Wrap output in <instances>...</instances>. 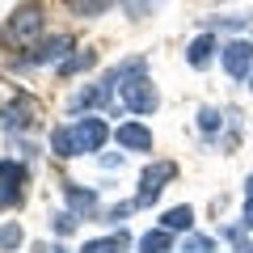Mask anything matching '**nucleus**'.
Segmentation results:
<instances>
[{
  "label": "nucleus",
  "mask_w": 253,
  "mask_h": 253,
  "mask_svg": "<svg viewBox=\"0 0 253 253\" xmlns=\"http://www.w3.org/2000/svg\"><path fill=\"white\" fill-rule=\"evenodd\" d=\"M110 81L118 84V97H123V106L131 110V114H152V110L161 106V93H156V84L148 81L144 59H126L123 68L110 72Z\"/></svg>",
  "instance_id": "nucleus-1"
},
{
  "label": "nucleus",
  "mask_w": 253,
  "mask_h": 253,
  "mask_svg": "<svg viewBox=\"0 0 253 253\" xmlns=\"http://www.w3.org/2000/svg\"><path fill=\"white\" fill-rule=\"evenodd\" d=\"M42 34V4H21L17 13L9 17V26H4V38H9V46H30L34 38Z\"/></svg>",
  "instance_id": "nucleus-2"
},
{
  "label": "nucleus",
  "mask_w": 253,
  "mask_h": 253,
  "mask_svg": "<svg viewBox=\"0 0 253 253\" xmlns=\"http://www.w3.org/2000/svg\"><path fill=\"white\" fill-rule=\"evenodd\" d=\"M26 165L17 161H0V211H13L26 203Z\"/></svg>",
  "instance_id": "nucleus-3"
},
{
  "label": "nucleus",
  "mask_w": 253,
  "mask_h": 253,
  "mask_svg": "<svg viewBox=\"0 0 253 253\" xmlns=\"http://www.w3.org/2000/svg\"><path fill=\"white\" fill-rule=\"evenodd\" d=\"M219 59H224V72L232 81H249L253 76V42L249 38H232V42L219 46Z\"/></svg>",
  "instance_id": "nucleus-4"
},
{
  "label": "nucleus",
  "mask_w": 253,
  "mask_h": 253,
  "mask_svg": "<svg viewBox=\"0 0 253 253\" xmlns=\"http://www.w3.org/2000/svg\"><path fill=\"white\" fill-rule=\"evenodd\" d=\"M173 165L169 161H156V165H148L144 169V177H139V190H135V207H152L156 199H161V190H165V181H173Z\"/></svg>",
  "instance_id": "nucleus-5"
},
{
  "label": "nucleus",
  "mask_w": 253,
  "mask_h": 253,
  "mask_svg": "<svg viewBox=\"0 0 253 253\" xmlns=\"http://www.w3.org/2000/svg\"><path fill=\"white\" fill-rule=\"evenodd\" d=\"M68 131H72L76 156H81V152H101V144L110 139V131H106V123H101V118H76Z\"/></svg>",
  "instance_id": "nucleus-6"
},
{
  "label": "nucleus",
  "mask_w": 253,
  "mask_h": 253,
  "mask_svg": "<svg viewBox=\"0 0 253 253\" xmlns=\"http://www.w3.org/2000/svg\"><path fill=\"white\" fill-rule=\"evenodd\" d=\"M114 139L126 148V152H152V131L144 123H123L114 131Z\"/></svg>",
  "instance_id": "nucleus-7"
},
{
  "label": "nucleus",
  "mask_w": 253,
  "mask_h": 253,
  "mask_svg": "<svg viewBox=\"0 0 253 253\" xmlns=\"http://www.w3.org/2000/svg\"><path fill=\"white\" fill-rule=\"evenodd\" d=\"M68 51H72V38H68V34H55L51 42H42L26 63H63V55H68Z\"/></svg>",
  "instance_id": "nucleus-8"
},
{
  "label": "nucleus",
  "mask_w": 253,
  "mask_h": 253,
  "mask_svg": "<svg viewBox=\"0 0 253 253\" xmlns=\"http://www.w3.org/2000/svg\"><path fill=\"white\" fill-rule=\"evenodd\" d=\"M114 97V81H101V84H93V89H81L72 97V110H89V106H101V101H110Z\"/></svg>",
  "instance_id": "nucleus-9"
},
{
  "label": "nucleus",
  "mask_w": 253,
  "mask_h": 253,
  "mask_svg": "<svg viewBox=\"0 0 253 253\" xmlns=\"http://www.w3.org/2000/svg\"><path fill=\"white\" fill-rule=\"evenodd\" d=\"M211 51H215V34H199L194 42H190V51H186V63L190 68H207Z\"/></svg>",
  "instance_id": "nucleus-10"
},
{
  "label": "nucleus",
  "mask_w": 253,
  "mask_h": 253,
  "mask_svg": "<svg viewBox=\"0 0 253 253\" xmlns=\"http://www.w3.org/2000/svg\"><path fill=\"white\" fill-rule=\"evenodd\" d=\"M139 253H173V236L169 228H152L139 236Z\"/></svg>",
  "instance_id": "nucleus-11"
},
{
  "label": "nucleus",
  "mask_w": 253,
  "mask_h": 253,
  "mask_svg": "<svg viewBox=\"0 0 253 253\" xmlns=\"http://www.w3.org/2000/svg\"><path fill=\"white\" fill-rule=\"evenodd\" d=\"M190 224H194V211L190 207H169L161 215V228H169V232H190Z\"/></svg>",
  "instance_id": "nucleus-12"
},
{
  "label": "nucleus",
  "mask_w": 253,
  "mask_h": 253,
  "mask_svg": "<svg viewBox=\"0 0 253 253\" xmlns=\"http://www.w3.org/2000/svg\"><path fill=\"white\" fill-rule=\"evenodd\" d=\"M63 194H68V203H72L76 211H84V215H89V211L97 207V194H93V190H81V186H72V181L63 186Z\"/></svg>",
  "instance_id": "nucleus-13"
},
{
  "label": "nucleus",
  "mask_w": 253,
  "mask_h": 253,
  "mask_svg": "<svg viewBox=\"0 0 253 253\" xmlns=\"http://www.w3.org/2000/svg\"><path fill=\"white\" fill-rule=\"evenodd\" d=\"M123 249H126V232H118V236H101V241H84L81 253H123Z\"/></svg>",
  "instance_id": "nucleus-14"
},
{
  "label": "nucleus",
  "mask_w": 253,
  "mask_h": 253,
  "mask_svg": "<svg viewBox=\"0 0 253 253\" xmlns=\"http://www.w3.org/2000/svg\"><path fill=\"white\" fill-rule=\"evenodd\" d=\"M93 63H97L93 51H76V55H68V59L59 63V76H76V72H84V68H93Z\"/></svg>",
  "instance_id": "nucleus-15"
},
{
  "label": "nucleus",
  "mask_w": 253,
  "mask_h": 253,
  "mask_svg": "<svg viewBox=\"0 0 253 253\" xmlns=\"http://www.w3.org/2000/svg\"><path fill=\"white\" fill-rule=\"evenodd\" d=\"M21 245H26L21 224H0V253H17Z\"/></svg>",
  "instance_id": "nucleus-16"
},
{
  "label": "nucleus",
  "mask_w": 253,
  "mask_h": 253,
  "mask_svg": "<svg viewBox=\"0 0 253 253\" xmlns=\"http://www.w3.org/2000/svg\"><path fill=\"white\" fill-rule=\"evenodd\" d=\"M114 0H68V9L76 13V17H97V13H106Z\"/></svg>",
  "instance_id": "nucleus-17"
},
{
  "label": "nucleus",
  "mask_w": 253,
  "mask_h": 253,
  "mask_svg": "<svg viewBox=\"0 0 253 253\" xmlns=\"http://www.w3.org/2000/svg\"><path fill=\"white\" fill-rule=\"evenodd\" d=\"M51 148H55V156H76L72 131H68V126H55V131H51Z\"/></svg>",
  "instance_id": "nucleus-18"
},
{
  "label": "nucleus",
  "mask_w": 253,
  "mask_h": 253,
  "mask_svg": "<svg viewBox=\"0 0 253 253\" xmlns=\"http://www.w3.org/2000/svg\"><path fill=\"white\" fill-rule=\"evenodd\" d=\"M181 253H215V241L211 236H186L181 241Z\"/></svg>",
  "instance_id": "nucleus-19"
},
{
  "label": "nucleus",
  "mask_w": 253,
  "mask_h": 253,
  "mask_svg": "<svg viewBox=\"0 0 253 253\" xmlns=\"http://www.w3.org/2000/svg\"><path fill=\"white\" fill-rule=\"evenodd\" d=\"M199 126H203V131H207V135H211V131H215V126H219V110H203V114H199Z\"/></svg>",
  "instance_id": "nucleus-20"
},
{
  "label": "nucleus",
  "mask_w": 253,
  "mask_h": 253,
  "mask_svg": "<svg viewBox=\"0 0 253 253\" xmlns=\"http://www.w3.org/2000/svg\"><path fill=\"white\" fill-rule=\"evenodd\" d=\"M72 228H76V215H72V211H63V215H55V232H63V236H68Z\"/></svg>",
  "instance_id": "nucleus-21"
},
{
  "label": "nucleus",
  "mask_w": 253,
  "mask_h": 253,
  "mask_svg": "<svg viewBox=\"0 0 253 253\" xmlns=\"http://www.w3.org/2000/svg\"><path fill=\"white\" fill-rule=\"evenodd\" d=\"M241 253H253V245H241Z\"/></svg>",
  "instance_id": "nucleus-22"
},
{
  "label": "nucleus",
  "mask_w": 253,
  "mask_h": 253,
  "mask_svg": "<svg viewBox=\"0 0 253 253\" xmlns=\"http://www.w3.org/2000/svg\"><path fill=\"white\" fill-rule=\"evenodd\" d=\"M249 194H253V177H249Z\"/></svg>",
  "instance_id": "nucleus-23"
},
{
  "label": "nucleus",
  "mask_w": 253,
  "mask_h": 253,
  "mask_svg": "<svg viewBox=\"0 0 253 253\" xmlns=\"http://www.w3.org/2000/svg\"><path fill=\"white\" fill-rule=\"evenodd\" d=\"M249 89H253V76H249Z\"/></svg>",
  "instance_id": "nucleus-24"
}]
</instances>
